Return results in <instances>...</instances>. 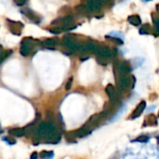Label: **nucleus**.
Masks as SVG:
<instances>
[{
	"label": "nucleus",
	"instance_id": "f257e3e1",
	"mask_svg": "<svg viewBox=\"0 0 159 159\" xmlns=\"http://www.w3.org/2000/svg\"><path fill=\"white\" fill-rule=\"evenodd\" d=\"M34 42H35V41H34L33 38H31V37H26V38L22 39V41H21V43H20V53L22 56H24V57L28 56V55L31 53L32 49L34 48V47L35 46V45H34Z\"/></svg>",
	"mask_w": 159,
	"mask_h": 159
},
{
	"label": "nucleus",
	"instance_id": "f03ea898",
	"mask_svg": "<svg viewBox=\"0 0 159 159\" xmlns=\"http://www.w3.org/2000/svg\"><path fill=\"white\" fill-rule=\"evenodd\" d=\"M52 25H57L58 27L62 26H74V17L71 15H67L62 18H59L51 22Z\"/></svg>",
	"mask_w": 159,
	"mask_h": 159
},
{
	"label": "nucleus",
	"instance_id": "7ed1b4c3",
	"mask_svg": "<svg viewBox=\"0 0 159 159\" xmlns=\"http://www.w3.org/2000/svg\"><path fill=\"white\" fill-rule=\"evenodd\" d=\"M95 53L98 55V57L104 58V59H109L113 56V52L110 49V48H108L107 46H102V45L98 46Z\"/></svg>",
	"mask_w": 159,
	"mask_h": 159
},
{
	"label": "nucleus",
	"instance_id": "20e7f679",
	"mask_svg": "<svg viewBox=\"0 0 159 159\" xmlns=\"http://www.w3.org/2000/svg\"><path fill=\"white\" fill-rule=\"evenodd\" d=\"M117 87H118V89L119 90H125L126 89L129 88V83H130V78L129 76L127 75H121V76H118L117 77Z\"/></svg>",
	"mask_w": 159,
	"mask_h": 159
},
{
	"label": "nucleus",
	"instance_id": "39448f33",
	"mask_svg": "<svg viewBox=\"0 0 159 159\" xmlns=\"http://www.w3.org/2000/svg\"><path fill=\"white\" fill-rule=\"evenodd\" d=\"M85 5H86L88 10H89V12H93V11L99 10V9L102 7L103 2L99 1V0H90V1L86 2Z\"/></svg>",
	"mask_w": 159,
	"mask_h": 159
},
{
	"label": "nucleus",
	"instance_id": "423d86ee",
	"mask_svg": "<svg viewBox=\"0 0 159 159\" xmlns=\"http://www.w3.org/2000/svg\"><path fill=\"white\" fill-rule=\"evenodd\" d=\"M101 120H102V117H101L100 114H99V115H94V116H92L89 119V121H88V122L86 123V125H84L83 127H85L88 130L90 131V129H91L92 128L98 126V124L100 123Z\"/></svg>",
	"mask_w": 159,
	"mask_h": 159
},
{
	"label": "nucleus",
	"instance_id": "0eeeda50",
	"mask_svg": "<svg viewBox=\"0 0 159 159\" xmlns=\"http://www.w3.org/2000/svg\"><path fill=\"white\" fill-rule=\"evenodd\" d=\"M105 91H106L107 95L109 96L110 101H117L118 102L119 95H118V92L116 91V89H115V87L113 85H111V84L107 85V87L105 89Z\"/></svg>",
	"mask_w": 159,
	"mask_h": 159
},
{
	"label": "nucleus",
	"instance_id": "6e6552de",
	"mask_svg": "<svg viewBox=\"0 0 159 159\" xmlns=\"http://www.w3.org/2000/svg\"><path fill=\"white\" fill-rule=\"evenodd\" d=\"M45 141L48 142V143H58L60 140H61V133L58 132L56 129L50 133H48L45 138H44Z\"/></svg>",
	"mask_w": 159,
	"mask_h": 159
},
{
	"label": "nucleus",
	"instance_id": "1a4fd4ad",
	"mask_svg": "<svg viewBox=\"0 0 159 159\" xmlns=\"http://www.w3.org/2000/svg\"><path fill=\"white\" fill-rule=\"evenodd\" d=\"M145 107H146V102H145L144 101L141 102L138 104V106L136 107V109L133 111V113H132L130 118H131V119H135V118L139 117V116L143 114V112L144 111Z\"/></svg>",
	"mask_w": 159,
	"mask_h": 159
},
{
	"label": "nucleus",
	"instance_id": "9d476101",
	"mask_svg": "<svg viewBox=\"0 0 159 159\" xmlns=\"http://www.w3.org/2000/svg\"><path fill=\"white\" fill-rule=\"evenodd\" d=\"M75 42H76V37L75 34H67L62 39V44H63V47L65 48H68L69 46H71L72 44Z\"/></svg>",
	"mask_w": 159,
	"mask_h": 159
},
{
	"label": "nucleus",
	"instance_id": "9b49d317",
	"mask_svg": "<svg viewBox=\"0 0 159 159\" xmlns=\"http://www.w3.org/2000/svg\"><path fill=\"white\" fill-rule=\"evenodd\" d=\"M42 45L44 47H47V48L56 47L57 45H59V39L58 38H48V39L44 40L42 42Z\"/></svg>",
	"mask_w": 159,
	"mask_h": 159
},
{
	"label": "nucleus",
	"instance_id": "f8f14e48",
	"mask_svg": "<svg viewBox=\"0 0 159 159\" xmlns=\"http://www.w3.org/2000/svg\"><path fill=\"white\" fill-rule=\"evenodd\" d=\"M75 11H76L77 14H79V15H81V16H85V15H88L89 13H90V12L88 10L86 5H84V4H81V5L76 6V7H75Z\"/></svg>",
	"mask_w": 159,
	"mask_h": 159
},
{
	"label": "nucleus",
	"instance_id": "ddd939ff",
	"mask_svg": "<svg viewBox=\"0 0 159 159\" xmlns=\"http://www.w3.org/2000/svg\"><path fill=\"white\" fill-rule=\"evenodd\" d=\"M128 20L130 24L134 26H139L142 23V20L139 15H131L128 18Z\"/></svg>",
	"mask_w": 159,
	"mask_h": 159
},
{
	"label": "nucleus",
	"instance_id": "4468645a",
	"mask_svg": "<svg viewBox=\"0 0 159 159\" xmlns=\"http://www.w3.org/2000/svg\"><path fill=\"white\" fill-rule=\"evenodd\" d=\"M85 44V47H86V49L87 51H91V52H95L97 48H98V44H96L94 41H91V40H89L87 43H84Z\"/></svg>",
	"mask_w": 159,
	"mask_h": 159
},
{
	"label": "nucleus",
	"instance_id": "2eb2a0df",
	"mask_svg": "<svg viewBox=\"0 0 159 159\" xmlns=\"http://www.w3.org/2000/svg\"><path fill=\"white\" fill-rule=\"evenodd\" d=\"M9 135L11 136H15V137H22L24 135V131L23 129H19V128H14L8 130Z\"/></svg>",
	"mask_w": 159,
	"mask_h": 159
},
{
	"label": "nucleus",
	"instance_id": "dca6fc26",
	"mask_svg": "<svg viewBox=\"0 0 159 159\" xmlns=\"http://www.w3.org/2000/svg\"><path fill=\"white\" fill-rule=\"evenodd\" d=\"M89 130H88L85 127H82L81 129H79L78 130H76V131H75V137L77 138H82V137H84V136H86L87 134H89Z\"/></svg>",
	"mask_w": 159,
	"mask_h": 159
},
{
	"label": "nucleus",
	"instance_id": "f3484780",
	"mask_svg": "<svg viewBox=\"0 0 159 159\" xmlns=\"http://www.w3.org/2000/svg\"><path fill=\"white\" fill-rule=\"evenodd\" d=\"M24 14L28 17V18H30L33 21H34L35 23H39V21H40V20H39V18L36 16V15H34V13L31 11V10H29V9H27L26 11H24Z\"/></svg>",
	"mask_w": 159,
	"mask_h": 159
},
{
	"label": "nucleus",
	"instance_id": "a211bd4d",
	"mask_svg": "<svg viewBox=\"0 0 159 159\" xmlns=\"http://www.w3.org/2000/svg\"><path fill=\"white\" fill-rule=\"evenodd\" d=\"M157 117H156L154 115H150V116H147L146 123H145V124H143V127H144V126H146L147 124H148V125H157Z\"/></svg>",
	"mask_w": 159,
	"mask_h": 159
},
{
	"label": "nucleus",
	"instance_id": "6ab92c4d",
	"mask_svg": "<svg viewBox=\"0 0 159 159\" xmlns=\"http://www.w3.org/2000/svg\"><path fill=\"white\" fill-rule=\"evenodd\" d=\"M152 32V27L150 26V24H148V23H146V24H144L142 28H141V30H140V33L142 34H150Z\"/></svg>",
	"mask_w": 159,
	"mask_h": 159
},
{
	"label": "nucleus",
	"instance_id": "aec40b11",
	"mask_svg": "<svg viewBox=\"0 0 159 159\" xmlns=\"http://www.w3.org/2000/svg\"><path fill=\"white\" fill-rule=\"evenodd\" d=\"M12 53V50H7V51H5V50H2L0 51V63L8 56V54H11Z\"/></svg>",
	"mask_w": 159,
	"mask_h": 159
},
{
	"label": "nucleus",
	"instance_id": "412c9836",
	"mask_svg": "<svg viewBox=\"0 0 159 159\" xmlns=\"http://www.w3.org/2000/svg\"><path fill=\"white\" fill-rule=\"evenodd\" d=\"M64 136H65V139L67 141H75L76 139L75 134V131H73V132H66L64 134Z\"/></svg>",
	"mask_w": 159,
	"mask_h": 159
},
{
	"label": "nucleus",
	"instance_id": "4be33fe9",
	"mask_svg": "<svg viewBox=\"0 0 159 159\" xmlns=\"http://www.w3.org/2000/svg\"><path fill=\"white\" fill-rule=\"evenodd\" d=\"M105 38H106V39H109V40H111V41H113V42H115V43L118 44V45H123V41H122L121 39H119V38L112 37V36H109V35H106V36H105Z\"/></svg>",
	"mask_w": 159,
	"mask_h": 159
},
{
	"label": "nucleus",
	"instance_id": "5701e85b",
	"mask_svg": "<svg viewBox=\"0 0 159 159\" xmlns=\"http://www.w3.org/2000/svg\"><path fill=\"white\" fill-rule=\"evenodd\" d=\"M97 61H98V63H100V64H102V65H107V64H108L107 59H104V58L98 57V58H97Z\"/></svg>",
	"mask_w": 159,
	"mask_h": 159
},
{
	"label": "nucleus",
	"instance_id": "b1692460",
	"mask_svg": "<svg viewBox=\"0 0 159 159\" xmlns=\"http://www.w3.org/2000/svg\"><path fill=\"white\" fill-rule=\"evenodd\" d=\"M50 154H52V152H47V151H42L41 153H40V158H42V159H45V158H47L48 157V155H50Z\"/></svg>",
	"mask_w": 159,
	"mask_h": 159
},
{
	"label": "nucleus",
	"instance_id": "393cba45",
	"mask_svg": "<svg viewBox=\"0 0 159 159\" xmlns=\"http://www.w3.org/2000/svg\"><path fill=\"white\" fill-rule=\"evenodd\" d=\"M148 141V137L147 136H140L136 139V142H140V143H145Z\"/></svg>",
	"mask_w": 159,
	"mask_h": 159
},
{
	"label": "nucleus",
	"instance_id": "a878e982",
	"mask_svg": "<svg viewBox=\"0 0 159 159\" xmlns=\"http://www.w3.org/2000/svg\"><path fill=\"white\" fill-rule=\"evenodd\" d=\"M72 83H73V77L69 78V80L67 81L66 86H65V89H66V90H69V89H71V87H72Z\"/></svg>",
	"mask_w": 159,
	"mask_h": 159
},
{
	"label": "nucleus",
	"instance_id": "bb28decb",
	"mask_svg": "<svg viewBox=\"0 0 159 159\" xmlns=\"http://www.w3.org/2000/svg\"><path fill=\"white\" fill-rule=\"evenodd\" d=\"M37 153L36 152H34L33 154H32V156H31V159H37Z\"/></svg>",
	"mask_w": 159,
	"mask_h": 159
},
{
	"label": "nucleus",
	"instance_id": "cd10ccee",
	"mask_svg": "<svg viewBox=\"0 0 159 159\" xmlns=\"http://www.w3.org/2000/svg\"><path fill=\"white\" fill-rule=\"evenodd\" d=\"M15 3L18 5V6H23V5H25V1H22V2H20V1H15Z\"/></svg>",
	"mask_w": 159,
	"mask_h": 159
},
{
	"label": "nucleus",
	"instance_id": "c85d7f7f",
	"mask_svg": "<svg viewBox=\"0 0 159 159\" xmlns=\"http://www.w3.org/2000/svg\"><path fill=\"white\" fill-rule=\"evenodd\" d=\"M3 50V48H2V47H1V45H0V51H2Z\"/></svg>",
	"mask_w": 159,
	"mask_h": 159
}]
</instances>
